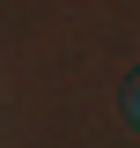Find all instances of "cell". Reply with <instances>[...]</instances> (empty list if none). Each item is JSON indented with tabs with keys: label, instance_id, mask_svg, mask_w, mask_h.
I'll list each match as a JSON object with an SVG mask.
<instances>
[{
	"label": "cell",
	"instance_id": "obj_1",
	"mask_svg": "<svg viewBox=\"0 0 140 148\" xmlns=\"http://www.w3.org/2000/svg\"><path fill=\"white\" fill-rule=\"evenodd\" d=\"M125 119H133V126H140V74H133V82H125Z\"/></svg>",
	"mask_w": 140,
	"mask_h": 148
}]
</instances>
